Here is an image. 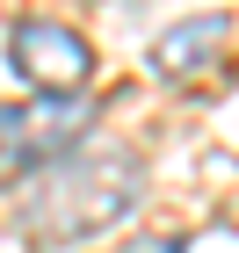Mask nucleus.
Returning a JSON list of instances; mask_svg holds the SVG:
<instances>
[{
  "instance_id": "f257e3e1",
  "label": "nucleus",
  "mask_w": 239,
  "mask_h": 253,
  "mask_svg": "<svg viewBox=\"0 0 239 253\" xmlns=\"http://www.w3.org/2000/svg\"><path fill=\"white\" fill-rule=\"evenodd\" d=\"M145 195V167L138 152L116 145H80V152L51 159L29 188V203L15 210V232L29 246H80L95 232H116Z\"/></svg>"
},
{
  "instance_id": "f03ea898",
  "label": "nucleus",
  "mask_w": 239,
  "mask_h": 253,
  "mask_svg": "<svg viewBox=\"0 0 239 253\" xmlns=\"http://www.w3.org/2000/svg\"><path fill=\"white\" fill-rule=\"evenodd\" d=\"M7 58H15V73L29 80L37 94H80V87L95 80V51H87V37L65 29V22H15V29H7Z\"/></svg>"
},
{
  "instance_id": "7ed1b4c3",
  "label": "nucleus",
  "mask_w": 239,
  "mask_h": 253,
  "mask_svg": "<svg viewBox=\"0 0 239 253\" xmlns=\"http://www.w3.org/2000/svg\"><path fill=\"white\" fill-rule=\"evenodd\" d=\"M225 37H232V15H181L174 29H159L152 37V73L159 80H196L225 58Z\"/></svg>"
},
{
  "instance_id": "20e7f679",
  "label": "nucleus",
  "mask_w": 239,
  "mask_h": 253,
  "mask_svg": "<svg viewBox=\"0 0 239 253\" xmlns=\"http://www.w3.org/2000/svg\"><path fill=\"white\" fill-rule=\"evenodd\" d=\"M37 167H44V152H37V130H29V109L0 101V188L29 181Z\"/></svg>"
}]
</instances>
